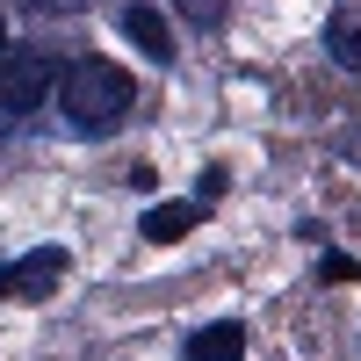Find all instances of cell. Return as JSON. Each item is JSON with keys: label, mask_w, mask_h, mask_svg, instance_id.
<instances>
[{"label": "cell", "mask_w": 361, "mask_h": 361, "mask_svg": "<svg viewBox=\"0 0 361 361\" xmlns=\"http://www.w3.org/2000/svg\"><path fill=\"white\" fill-rule=\"evenodd\" d=\"M130 73L116 66V58H80V66L58 80V116L80 130V137H94V130H109L116 116L130 109Z\"/></svg>", "instance_id": "cell-1"}, {"label": "cell", "mask_w": 361, "mask_h": 361, "mask_svg": "<svg viewBox=\"0 0 361 361\" xmlns=\"http://www.w3.org/2000/svg\"><path fill=\"white\" fill-rule=\"evenodd\" d=\"M51 80H58L51 51H8L0 58V123H29L51 94Z\"/></svg>", "instance_id": "cell-2"}, {"label": "cell", "mask_w": 361, "mask_h": 361, "mask_svg": "<svg viewBox=\"0 0 361 361\" xmlns=\"http://www.w3.org/2000/svg\"><path fill=\"white\" fill-rule=\"evenodd\" d=\"M66 282V246H29L22 260L0 267V304H37Z\"/></svg>", "instance_id": "cell-3"}, {"label": "cell", "mask_w": 361, "mask_h": 361, "mask_svg": "<svg viewBox=\"0 0 361 361\" xmlns=\"http://www.w3.org/2000/svg\"><path fill=\"white\" fill-rule=\"evenodd\" d=\"M116 22H123V37H130V44H137L145 58H152V66H166V58H173V29H166V15H159V8L130 0V8L116 15Z\"/></svg>", "instance_id": "cell-4"}, {"label": "cell", "mask_w": 361, "mask_h": 361, "mask_svg": "<svg viewBox=\"0 0 361 361\" xmlns=\"http://www.w3.org/2000/svg\"><path fill=\"white\" fill-rule=\"evenodd\" d=\"M246 354V325L238 318H217V325H195L188 347H180V361H238Z\"/></svg>", "instance_id": "cell-5"}, {"label": "cell", "mask_w": 361, "mask_h": 361, "mask_svg": "<svg viewBox=\"0 0 361 361\" xmlns=\"http://www.w3.org/2000/svg\"><path fill=\"white\" fill-rule=\"evenodd\" d=\"M195 217H202V202H152V209L137 217V231L152 238V246H173V238L195 231Z\"/></svg>", "instance_id": "cell-6"}, {"label": "cell", "mask_w": 361, "mask_h": 361, "mask_svg": "<svg viewBox=\"0 0 361 361\" xmlns=\"http://www.w3.org/2000/svg\"><path fill=\"white\" fill-rule=\"evenodd\" d=\"M325 51H333L347 73H361V8H333L325 15Z\"/></svg>", "instance_id": "cell-7"}, {"label": "cell", "mask_w": 361, "mask_h": 361, "mask_svg": "<svg viewBox=\"0 0 361 361\" xmlns=\"http://www.w3.org/2000/svg\"><path fill=\"white\" fill-rule=\"evenodd\" d=\"M354 275H361L354 253H325V260H318V282H354Z\"/></svg>", "instance_id": "cell-8"}, {"label": "cell", "mask_w": 361, "mask_h": 361, "mask_svg": "<svg viewBox=\"0 0 361 361\" xmlns=\"http://www.w3.org/2000/svg\"><path fill=\"white\" fill-rule=\"evenodd\" d=\"M180 8H188L202 29H217V22H224V0H180Z\"/></svg>", "instance_id": "cell-9"}, {"label": "cell", "mask_w": 361, "mask_h": 361, "mask_svg": "<svg viewBox=\"0 0 361 361\" xmlns=\"http://www.w3.org/2000/svg\"><path fill=\"white\" fill-rule=\"evenodd\" d=\"M0 58H8V22H0Z\"/></svg>", "instance_id": "cell-10"}]
</instances>
